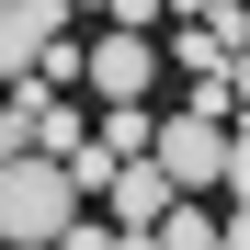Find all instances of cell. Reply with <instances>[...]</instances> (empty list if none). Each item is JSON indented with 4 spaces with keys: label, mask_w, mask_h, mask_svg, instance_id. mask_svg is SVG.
<instances>
[{
    "label": "cell",
    "mask_w": 250,
    "mask_h": 250,
    "mask_svg": "<svg viewBox=\"0 0 250 250\" xmlns=\"http://www.w3.org/2000/svg\"><path fill=\"white\" fill-rule=\"evenodd\" d=\"M159 12H171V0H103V23H114V34H159Z\"/></svg>",
    "instance_id": "cell-9"
},
{
    "label": "cell",
    "mask_w": 250,
    "mask_h": 250,
    "mask_svg": "<svg viewBox=\"0 0 250 250\" xmlns=\"http://www.w3.org/2000/svg\"><path fill=\"white\" fill-rule=\"evenodd\" d=\"M57 34H68L57 12H34V0H0V91L46 68V46H57Z\"/></svg>",
    "instance_id": "cell-4"
},
{
    "label": "cell",
    "mask_w": 250,
    "mask_h": 250,
    "mask_svg": "<svg viewBox=\"0 0 250 250\" xmlns=\"http://www.w3.org/2000/svg\"><path fill=\"white\" fill-rule=\"evenodd\" d=\"M103 205H114V228H159L171 216V171H159V159H114V182H103Z\"/></svg>",
    "instance_id": "cell-5"
},
{
    "label": "cell",
    "mask_w": 250,
    "mask_h": 250,
    "mask_svg": "<svg viewBox=\"0 0 250 250\" xmlns=\"http://www.w3.org/2000/svg\"><path fill=\"white\" fill-rule=\"evenodd\" d=\"M182 68H193V80H216V68H228V34H205V23H182Z\"/></svg>",
    "instance_id": "cell-8"
},
{
    "label": "cell",
    "mask_w": 250,
    "mask_h": 250,
    "mask_svg": "<svg viewBox=\"0 0 250 250\" xmlns=\"http://www.w3.org/2000/svg\"><path fill=\"white\" fill-rule=\"evenodd\" d=\"M91 148H103V159H148V148H159V114H148V103H103V137H91Z\"/></svg>",
    "instance_id": "cell-6"
},
{
    "label": "cell",
    "mask_w": 250,
    "mask_h": 250,
    "mask_svg": "<svg viewBox=\"0 0 250 250\" xmlns=\"http://www.w3.org/2000/svg\"><path fill=\"white\" fill-rule=\"evenodd\" d=\"M216 193H239V205H250V137L228 148V182H216Z\"/></svg>",
    "instance_id": "cell-10"
},
{
    "label": "cell",
    "mask_w": 250,
    "mask_h": 250,
    "mask_svg": "<svg viewBox=\"0 0 250 250\" xmlns=\"http://www.w3.org/2000/svg\"><path fill=\"white\" fill-rule=\"evenodd\" d=\"M159 171H171V193H216L228 182V114H205V103H171L159 114Z\"/></svg>",
    "instance_id": "cell-2"
},
{
    "label": "cell",
    "mask_w": 250,
    "mask_h": 250,
    "mask_svg": "<svg viewBox=\"0 0 250 250\" xmlns=\"http://www.w3.org/2000/svg\"><path fill=\"white\" fill-rule=\"evenodd\" d=\"M68 228H80V182H68V159H46V148L0 159V250H57Z\"/></svg>",
    "instance_id": "cell-1"
},
{
    "label": "cell",
    "mask_w": 250,
    "mask_h": 250,
    "mask_svg": "<svg viewBox=\"0 0 250 250\" xmlns=\"http://www.w3.org/2000/svg\"><path fill=\"white\" fill-rule=\"evenodd\" d=\"M228 114H250V57H239V68H228Z\"/></svg>",
    "instance_id": "cell-11"
},
{
    "label": "cell",
    "mask_w": 250,
    "mask_h": 250,
    "mask_svg": "<svg viewBox=\"0 0 250 250\" xmlns=\"http://www.w3.org/2000/svg\"><path fill=\"white\" fill-rule=\"evenodd\" d=\"M148 239H159V250H216V216H205V205L182 193V205H171V216H159Z\"/></svg>",
    "instance_id": "cell-7"
},
{
    "label": "cell",
    "mask_w": 250,
    "mask_h": 250,
    "mask_svg": "<svg viewBox=\"0 0 250 250\" xmlns=\"http://www.w3.org/2000/svg\"><path fill=\"white\" fill-rule=\"evenodd\" d=\"M114 250H159V239H148V228H114Z\"/></svg>",
    "instance_id": "cell-13"
},
{
    "label": "cell",
    "mask_w": 250,
    "mask_h": 250,
    "mask_svg": "<svg viewBox=\"0 0 250 250\" xmlns=\"http://www.w3.org/2000/svg\"><path fill=\"white\" fill-rule=\"evenodd\" d=\"M80 80H91L103 103H148V80H159V34H91V57H80Z\"/></svg>",
    "instance_id": "cell-3"
},
{
    "label": "cell",
    "mask_w": 250,
    "mask_h": 250,
    "mask_svg": "<svg viewBox=\"0 0 250 250\" xmlns=\"http://www.w3.org/2000/svg\"><path fill=\"white\" fill-rule=\"evenodd\" d=\"M216 250H250V205H239V216H228V228H216Z\"/></svg>",
    "instance_id": "cell-12"
}]
</instances>
